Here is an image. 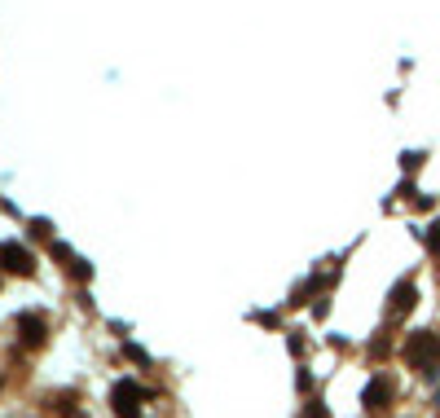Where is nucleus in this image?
<instances>
[{"label":"nucleus","instance_id":"f257e3e1","mask_svg":"<svg viewBox=\"0 0 440 418\" xmlns=\"http://www.w3.org/2000/svg\"><path fill=\"white\" fill-rule=\"evenodd\" d=\"M427 243H431V251H440V225H436V229L427 233Z\"/></svg>","mask_w":440,"mask_h":418}]
</instances>
